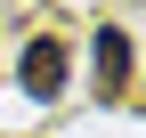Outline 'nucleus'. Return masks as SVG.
<instances>
[{
	"label": "nucleus",
	"instance_id": "f257e3e1",
	"mask_svg": "<svg viewBox=\"0 0 146 138\" xmlns=\"http://www.w3.org/2000/svg\"><path fill=\"white\" fill-rule=\"evenodd\" d=\"M65 81H73V49H65V41H49V33H41V41H25V57H16V90L49 106Z\"/></svg>",
	"mask_w": 146,
	"mask_h": 138
},
{
	"label": "nucleus",
	"instance_id": "f03ea898",
	"mask_svg": "<svg viewBox=\"0 0 146 138\" xmlns=\"http://www.w3.org/2000/svg\"><path fill=\"white\" fill-rule=\"evenodd\" d=\"M98 81H106V98H122V81H130V33L122 25L98 33Z\"/></svg>",
	"mask_w": 146,
	"mask_h": 138
}]
</instances>
